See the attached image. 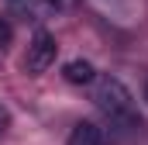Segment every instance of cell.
<instances>
[{
	"mask_svg": "<svg viewBox=\"0 0 148 145\" xmlns=\"http://www.w3.org/2000/svg\"><path fill=\"white\" fill-rule=\"evenodd\" d=\"M93 104L103 110L110 121H121V124H141L138 117V107H134V93L110 72L97 76L93 79Z\"/></svg>",
	"mask_w": 148,
	"mask_h": 145,
	"instance_id": "obj_1",
	"label": "cell"
},
{
	"mask_svg": "<svg viewBox=\"0 0 148 145\" xmlns=\"http://www.w3.org/2000/svg\"><path fill=\"white\" fill-rule=\"evenodd\" d=\"M55 55H59L55 35H48V31H38V35L31 38V45H28V55H24V72L41 76V72H45L52 62H55Z\"/></svg>",
	"mask_w": 148,
	"mask_h": 145,
	"instance_id": "obj_2",
	"label": "cell"
},
{
	"mask_svg": "<svg viewBox=\"0 0 148 145\" xmlns=\"http://www.w3.org/2000/svg\"><path fill=\"white\" fill-rule=\"evenodd\" d=\"M66 79L76 83V86H86V83L97 79V69H93L86 59H73V62H66Z\"/></svg>",
	"mask_w": 148,
	"mask_h": 145,
	"instance_id": "obj_3",
	"label": "cell"
},
{
	"mask_svg": "<svg viewBox=\"0 0 148 145\" xmlns=\"http://www.w3.org/2000/svg\"><path fill=\"white\" fill-rule=\"evenodd\" d=\"M69 145H100V128L93 121H79L69 135Z\"/></svg>",
	"mask_w": 148,
	"mask_h": 145,
	"instance_id": "obj_4",
	"label": "cell"
},
{
	"mask_svg": "<svg viewBox=\"0 0 148 145\" xmlns=\"http://www.w3.org/2000/svg\"><path fill=\"white\" fill-rule=\"evenodd\" d=\"M10 35H14V31H10V24H7V21L0 17V48H3L7 41H10Z\"/></svg>",
	"mask_w": 148,
	"mask_h": 145,
	"instance_id": "obj_5",
	"label": "cell"
},
{
	"mask_svg": "<svg viewBox=\"0 0 148 145\" xmlns=\"http://www.w3.org/2000/svg\"><path fill=\"white\" fill-rule=\"evenodd\" d=\"M7 124H10V110H7L3 104H0V135L7 131Z\"/></svg>",
	"mask_w": 148,
	"mask_h": 145,
	"instance_id": "obj_6",
	"label": "cell"
},
{
	"mask_svg": "<svg viewBox=\"0 0 148 145\" xmlns=\"http://www.w3.org/2000/svg\"><path fill=\"white\" fill-rule=\"evenodd\" d=\"M48 3H52V7H66L69 0H48Z\"/></svg>",
	"mask_w": 148,
	"mask_h": 145,
	"instance_id": "obj_7",
	"label": "cell"
},
{
	"mask_svg": "<svg viewBox=\"0 0 148 145\" xmlns=\"http://www.w3.org/2000/svg\"><path fill=\"white\" fill-rule=\"evenodd\" d=\"M14 3H21V0H14Z\"/></svg>",
	"mask_w": 148,
	"mask_h": 145,
	"instance_id": "obj_8",
	"label": "cell"
}]
</instances>
